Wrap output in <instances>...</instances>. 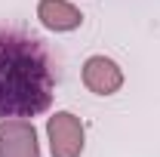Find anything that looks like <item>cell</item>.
I'll return each mask as SVG.
<instances>
[{
  "instance_id": "1",
  "label": "cell",
  "mask_w": 160,
  "mask_h": 157,
  "mask_svg": "<svg viewBox=\"0 0 160 157\" xmlns=\"http://www.w3.org/2000/svg\"><path fill=\"white\" fill-rule=\"evenodd\" d=\"M52 89V62L43 43L22 31H0V120L43 114Z\"/></svg>"
},
{
  "instance_id": "2",
  "label": "cell",
  "mask_w": 160,
  "mask_h": 157,
  "mask_svg": "<svg viewBox=\"0 0 160 157\" xmlns=\"http://www.w3.org/2000/svg\"><path fill=\"white\" fill-rule=\"evenodd\" d=\"M46 139H49V151L52 157H80L83 154V123L71 111H56L46 120Z\"/></svg>"
},
{
  "instance_id": "3",
  "label": "cell",
  "mask_w": 160,
  "mask_h": 157,
  "mask_svg": "<svg viewBox=\"0 0 160 157\" xmlns=\"http://www.w3.org/2000/svg\"><path fill=\"white\" fill-rule=\"evenodd\" d=\"M0 157H40L34 123L25 117L0 120Z\"/></svg>"
},
{
  "instance_id": "4",
  "label": "cell",
  "mask_w": 160,
  "mask_h": 157,
  "mask_svg": "<svg viewBox=\"0 0 160 157\" xmlns=\"http://www.w3.org/2000/svg\"><path fill=\"white\" fill-rule=\"evenodd\" d=\"M83 86L96 96H114L123 86V71L108 56H89L83 62Z\"/></svg>"
},
{
  "instance_id": "5",
  "label": "cell",
  "mask_w": 160,
  "mask_h": 157,
  "mask_svg": "<svg viewBox=\"0 0 160 157\" xmlns=\"http://www.w3.org/2000/svg\"><path fill=\"white\" fill-rule=\"evenodd\" d=\"M37 19L40 25L46 28V31H74L80 28V22H83V13H80L74 3H68V0H40L37 3Z\"/></svg>"
}]
</instances>
